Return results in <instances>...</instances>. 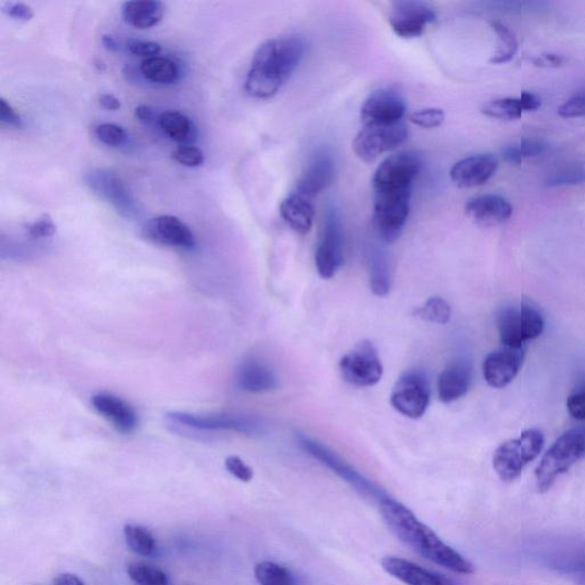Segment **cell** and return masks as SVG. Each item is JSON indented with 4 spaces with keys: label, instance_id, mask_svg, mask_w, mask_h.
Masks as SVG:
<instances>
[{
    "label": "cell",
    "instance_id": "obj_1",
    "mask_svg": "<svg viewBox=\"0 0 585 585\" xmlns=\"http://www.w3.org/2000/svg\"><path fill=\"white\" fill-rule=\"evenodd\" d=\"M380 511L391 533L405 546L411 547L414 553L458 574H474L476 570L472 563L446 545L404 504L388 497L380 503Z\"/></svg>",
    "mask_w": 585,
    "mask_h": 585
},
{
    "label": "cell",
    "instance_id": "obj_2",
    "mask_svg": "<svg viewBox=\"0 0 585 585\" xmlns=\"http://www.w3.org/2000/svg\"><path fill=\"white\" fill-rule=\"evenodd\" d=\"M306 53L300 36L265 41L255 52L246 77L245 90L255 99H271L299 68Z\"/></svg>",
    "mask_w": 585,
    "mask_h": 585
},
{
    "label": "cell",
    "instance_id": "obj_3",
    "mask_svg": "<svg viewBox=\"0 0 585 585\" xmlns=\"http://www.w3.org/2000/svg\"><path fill=\"white\" fill-rule=\"evenodd\" d=\"M530 554L547 570L565 576L576 585H585V538L554 537L534 541Z\"/></svg>",
    "mask_w": 585,
    "mask_h": 585
},
{
    "label": "cell",
    "instance_id": "obj_4",
    "mask_svg": "<svg viewBox=\"0 0 585 585\" xmlns=\"http://www.w3.org/2000/svg\"><path fill=\"white\" fill-rule=\"evenodd\" d=\"M584 457L585 425L575 426L563 433L542 458L535 471L537 491H549L560 476Z\"/></svg>",
    "mask_w": 585,
    "mask_h": 585
},
{
    "label": "cell",
    "instance_id": "obj_5",
    "mask_svg": "<svg viewBox=\"0 0 585 585\" xmlns=\"http://www.w3.org/2000/svg\"><path fill=\"white\" fill-rule=\"evenodd\" d=\"M543 446L545 436L537 429L526 430L520 437L503 442L493 458L497 476L505 483L513 482L540 455Z\"/></svg>",
    "mask_w": 585,
    "mask_h": 585
},
{
    "label": "cell",
    "instance_id": "obj_6",
    "mask_svg": "<svg viewBox=\"0 0 585 585\" xmlns=\"http://www.w3.org/2000/svg\"><path fill=\"white\" fill-rule=\"evenodd\" d=\"M412 189L374 190V227L380 240L395 242L403 232L411 211Z\"/></svg>",
    "mask_w": 585,
    "mask_h": 585
},
{
    "label": "cell",
    "instance_id": "obj_7",
    "mask_svg": "<svg viewBox=\"0 0 585 585\" xmlns=\"http://www.w3.org/2000/svg\"><path fill=\"white\" fill-rule=\"evenodd\" d=\"M543 329H545V319L538 309L530 303L510 307L500 313V340L507 348H524L528 342L540 336Z\"/></svg>",
    "mask_w": 585,
    "mask_h": 585
},
{
    "label": "cell",
    "instance_id": "obj_8",
    "mask_svg": "<svg viewBox=\"0 0 585 585\" xmlns=\"http://www.w3.org/2000/svg\"><path fill=\"white\" fill-rule=\"evenodd\" d=\"M300 445L309 455L313 458L319 461L321 465L328 467L338 477L344 479L348 483L354 490H356L359 494L365 496L366 499L371 501H378L379 504L383 500L388 499L387 493L380 488L378 485L371 483V480L363 477L361 472L351 467L345 459H342L338 455L329 450L328 447L321 445L320 442L313 441V439L307 436L299 437Z\"/></svg>",
    "mask_w": 585,
    "mask_h": 585
},
{
    "label": "cell",
    "instance_id": "obj_9",
    "mask_svg": "<svg viewBox=\"0 0 585 585\" xmlns=\"http://www.w3.org/2000/svg\"><path fill=\"white\" fill-rule=\"evenodd\" d=\"M407 139L408 129L403 121L392 125L363 124L354 136L353 149L359 160L371 162L403 145Z\"/></svg>",
    "mask_w": 585,
    "mask_h": 585
},
{
    "label": "cell",
    "instance_id": "obj_10",
    "mask_svg": "<svg viewBox=\"0 0 585 585\" xmlns=\"http://www.w3.org/2000/svg\"><path fill=\"white\" fill-rule=\"evenodd\" d=\"M315 261L321 278L331 279L344 265V229L336 208H328L324 216Z\"/></svg>",
    "mask_w": 585,
    "mask_h": 585
},
{
    "label": "cell",
    "instance_id": "obj_11",
    "mask_svg": "<svg viewBox=\"0 0 585 585\" xmlns=\"http://www.w3.org/2000/svg\"><path fill=\"white\" fill-rule=\"evenodd\" d=\"M422 158L415 152H399L384 160L378 166L371 179L373 190L412 189L414 179L422 170Z\"/></svg>",
    "mask_w": 585,
    "mask_h": 585
},
{
    "label": "cell",
    "instance_id": "obj_12",
    "mask_svg": "<svg viewBox=\"0 0 585 585\" xmlns=\"http://www.w3.org/2000/svg\"><path fill=\"white\" fill-rule=\"evenodd\" d=\"M340 370L346 382L359 388L375 386L383 375L381 359L370 341L361 342L342 357Z\"/></svg>",
    "mask_w": 585,
    "mask_h": 585
},
{
    "label": "cell",
    "instance_id": "obj_13",
    "mask_svg": "<svg viewBox=\"0 0 585 585\" xmlns=\"http://www.w3.org/2000/svg\"><path fill=\"white\" fill-rule=\"evenodd\" d=\"M85 182L95 195L111 204L121 216L127 219L139 216V204L116 173L103 169L92 170L85 175Z\"/></svg>",
    "mask_w": 585,
    "mask_h": 585
},
{
    "label": "cell",
    "instance_id": "obj_14",
    "mask_svg": "<svg viewBox=\"0 0 585 585\" xmlns=\"http://www.w3.org/2000/svg\"><path fill=\"white\" fill-rule=\"evenodd\" d=\"M437 19L428 3L420 0H399L391 4L389 23L400 39H413L423 35L426 28Z\"/></svg>",
    "mask_w": 585,
    "mask_h": 585
},
{
    "label": "cell",
    "instance_id": "obj_15",
    "mask_svg": "<svg viewBox=\"0 0 585 585\" xmlns=\"http://www.w3.org/2000/svg\"><path fill=\"white\" fill-rule=\"evenodd\" d=\"M430 403L428 380L420 371H408L397 381L391 394V405L401 415L420 419Z\"/></svg>",
    "mask_w": 585,
    "mask_h": 585
},
{
    "label": "cell",
    "instance_id": "obj_16",
    "mask_svg": "<svg viewBox=\"0 0 585 585\" xmlns=\"http://www.w3.org/2000/svg\"><path fill=\"white\" fill-rule=\"evenodd\" d=\"M167 417L174 423L188 426L203 432H220V430H231V432L253 434L260 432V425L257 421L249 417L231 415V414H212V415H198L186 412L167 413Z\"/></svg>",
    "mask_w": 585,
    "mask_h": 585
},
{
    "label": "cell",
    "instance_id": "obj_17",
    "mask_svg": "<svg viewBox=\"0 0 585 585\" xmlns=\"http://www.w3.org/2000/svg\"><path fill=\"white\" fill-rule=\"evenodd\" d=\"M142 235L157 245L182 249L196 248L194 232L182 220L173 215H161L149 220L142 228Z\"/></svg>",
    "mask_w": 585,
    "mask_h": 585
},
{
    "label": "cell",
    "instance_id": "obj_18",
    "mask_svg": "<svg viewBox=\"0 0 585 585\" xmlns=\"http://www.w3.org/2000/svg\"><path fill=\"white\" fill-rule=\"evenodd\" d=\"M406 102L396 91H375L361 109L362 124L392 125L401 123L406 115Z\"/></svg>",
    "mask_w": 585,
    "mask_h": 585
},
{
    "label": "cell",
    "instance_id": "obj_19",
    "mask_svg": "<svg viewBox=\"0 0 585 585\" xmlns=\"http://www.w3.org/2000/svg\"><path fill=\"white\" fill-rule=\"evenodd\" d=\"M525 353L522 349H503L488 354L484 362V378L488 386L495 389L507 387L516 379L524 362Z\"/></svg>",
    "mask_w": 585,
    "mask_h": 585
},
{
    "label": "cell",
    "instance_id": "obj_20",
    "mask_svg": "<svg viewBox=\"0 0 585 585\" xmlns=\"http://www.w3.org/2000/svg\"><path fill=\"white\" fill-rule=\"evenodd\" d=\"M496 157L491 153H479L463 158L450 169V177L454 185L465 189L485 185L496 173Z\"/></svg>",
    "mask_w": 585,
    "mask_h": 585
},
{
    "label": "cell",
    "instance_id": "obj_21",
    "mask_svg": "<svg viewBox=\"0 0 585 585\" xmlns=\"http://www.w3.org/2000/svg\"><path fill=\"white\" fill-rule=\"evenodd\" d=\"M381 565L388 574L406 585H461L441 572L426 570L399 557H384Z\"/></svg>",
    "mask_w": 585,
    "mask_h": 585
},
{
    "label": "cell",
    "instance_id": "obj_22",
    "mask_svg": "<svg viewBox=\"0 0 585 585\" xmlns=\"http://www.w3.org/2000/svg\"><path fill=\"white\" fill-rule=\"evenodd\" d=\"M238 387L249 394H263L278 387V378L269 363L257 357L240 362L237 371Z\"/></svg>",
    "mask_w": 585,
    "mask_h": 585
},
{
    "label": "cell",
    "instance_id": "obj_23",
    "mask_svg": "<svg viewBox=\"0 0 585 585\" xmlns=\"http://www.w3.org/2000/svg\"><path fill=\"white\" fill-rule=\"evenodd\" d=\"M96 412L121 433H131L136 429L139 420L134 408L119 397L99 394L92 398Z\"/></svg>",
    "mask_w": 585,
    "mask_h": 585
},
{
    "label": "cell",
    "instance_id": "obj_24",
    "mask_svg": "<svg viewBox=\"0 0 585 585\" xmlns=\"http://www.w3.org/2000/svg\"><path fill=\"white\" fill-rule=\"evenodd\" d=\"M336 165L328 154H319L309 162L294 192L312 200L332 185Z\"/></svg>",
    "mask_w": 585,
    "mask_h": 585
},
{
    "label": "cell",
    "instance_id": "obj_25",
    "mask_svg": "<svg viewBox=\"0 0 585 585\" xmlns=\"http://www.w3.org/2000/svg\"><path fill=\"white\" fill-rule=\"evenodd\" d=\"M467 215L482 225L505 223L513 213L512 205L497 195H483L471 198L466 205Z\"/></svg>",
    "mask_w": 585,
    "mask_h": 585
},
{
    "label": "cell",
    "instance_id": "obj_26",
    "mask_svg": "<svg viewBox=\"0 0 585 585\" xmlns=\"http://www.w3.org/2000/svg\"><path fill=\"white\" fill-rule=\"evenodd\" d=\"M471 382L472 367L469 362L466 361L450 362L439 376V399L445 404L461 399L469 391Z\"/></svg>",
    "mask_w": 585,
    "mask_h": 585
},
{
    "label": "cell",
    "instance_id": "obj_27",
    "mask_svg": "<svg viewBox=\"0 0 585 585\" xmlns=\"http://www.w3.org/2000/svg\"><path fill=\"white\" fill-rule=\"evenodd\" d=\"M280 215L300 235L310 231L315 220V207L310 199L292 192L280 204Z\"/></svg>",
    "mask_w": 585,
    "mask_h": 585
},
{
    "label": "cell",
    "instance_id": "obj_28",
    "mask_svg": "<svg viewBox=\"0 0 585 585\" xmlns=\"http://www.w3.org/2000/svg\"><path fill=\"white\" fill-rule=\"evenodd\" d=\"M165 8L161 2L154 0H134L125 3L121 15L125 22L140 31L156 27L164 16Z\"/></svg>",
    "mask_w": 585,
    "mask_h": 585
},
{
    "label": "cell",
    "instance_id": "obj_29",
    "mask_svg": "<svg viewBox=\"0 0 585 585\" xmlns=\"http://www.w3.org/2000/svg\"><path fill=\"white\" fill-rule=\"evenodd\" d=\"M158 123L162 132L170 137V140L186 145L188 142L196 137V128L189 117L182 112L170 110L162 112L158 118Z\"/></svg>",
    "mask_w": 585,
    "mask_h": 585
},
{
    "label": "cell",
    "instance_id": "obj_30",
    "mask_svg": "<svg viewBox=\"0 0 585 585\" xmlns=\"http://www.w3.org/2000/svg\"><path fill=\"white\" fill-rule=\"evenodd\" d=\"M141 73L145 79L160 85H173L179 79V66L169 57L145 58L141 64Z\"/></svg>",
    "mask_w": 585,
    "mask_h": 585
},
{
    "label": "cell",
    "instance_id": "obj_31",
    "mask_svg": "<svg viewBox=\"0 0 585 585\" xmlns=\"http://www.w3.org/2000/svg\"><path fill=\"white\" fill-rule=\"evenodd\" d=\"M370 283L376 296H386L391 287V271L381 249L371 248L369 252Z\"/></svg>",
    "mask_w": 585,
    "mask_h": 585
},
{
    "label": "cell",
    "instance_id": "obj_32",
    "mask_svg": "<svg viewBox=\"0 0 585 585\" xmlns=\"http://www.w3.org/2000/svg\"><path fill=\"white\" fill-rule=\"evenodd\" d=\"M491 27L495 31L499 44L497 49L491 58V64L502 65L511 61L518 51V40L515 33L501 21H491Z\"/></svg>",
    "mask_w": 585,
    "mask_h": 585
},
{
    "label": "cell",
    "instance_id": "obj_33",
    "mask_svg": "<svg viewBox=\"0 0 585 585\" xmlns=\"http://www.w3.org/2000/svg\"><path fill=\"white\" fill-rule=\"evenodd\" d=\"M124 537L129 549L142 557H150L156 551V538L144 526L127 524L124 528Z\"/></svg>",
    "mask_w": 585,
    "mask_h": 585
},
{
    "label": "cell",
    "instance_id": "obj_34",
    "mask_svg": "<svg viewBox=\"0 0 585 585\" xmlns=\"http://www.w3.org/2000/svg\"><path fill=\"white\" fill-rule=\"evenodd\" d=\"M254 575L260 585H298L294 574L288 568L273 562L258 563Z\"/></svg>",
    "mask_w": 585,
    "mask_h": 585
},
{
    "label": "cell",
    "instance_id": "obj_35",
    "mask_svg": "<svg viewBox=\"0 0 585 585\" xmlns=\"http://www.w3.org/2000/svg\"><path fill=\"white\" fill-rule=\"evenodd\" d=\"M485 116L500 120H516L524 115L525 109L520 98L496 99L485 103L482 108Z\"/></svg>",
    "mask_w": 585,
    "mask_h": 585
},
{
    "label": "cell",
    "instance_id": "obj_36",
    "mask_svg": "<svg viewBox=\"0 0 585 585\" xmlns=\"http://www.w3.org/2000/svg\"><path fill=\"white\" fill-rule=\"evenodd\" d=\"M129 579L135 585H170L164 571L146 563H133L127 567Z\"/></svg>",
    "mask_w": 585,
    "mask_h": 585
},
{
    "label": "cell",
    "instance_id": "obj_37",
    "mask_svg": "<svg viewBox=\"0 0 585 585\" xmlns=\"http://www.w3.org/2000/svg\"><path fill=\"white\" fill-rule=\"evenodd\" d=\"M416 313L422 319L428 320L430 323L445 325L452 316V309L446 300L436 296L426 301L423 307L417 309Z\"/></svg>",
    "mask_w": 585,
    "mask_h": 585
},
{
    "label": "cell",
    "instance_id": "obj_38",
    "mask_svg": "<svg viewBox=\"0 0 585 585\" xmlns=\"http://www.w3.org/2000/svg\"><path fill=\"white\" fill-rule=\"evenodd\" d=\"M585 182V162L565 167L546 179L549 188L575 186Z\"/></svg>",
    "mask_w": 585,
    "mask_h": 585
},
{
    "label": "cell",
    "instance_id": "obj_39",
    "mask_svg": "<svg viewBox=\"0 0 585 585\" xmlns=\"http://www.w3.org/2000/svg\"><path fill=\"white\" fill-rule=\"evenodd\" d=\"M409 121L422 128H436L445 120V112L439 108H425L414 111L408 117Z\"/></svg>",
    "mask_w": 585,
    "mask_h": 585
},
{
    "label": "cell",
    "instance_id": "obj_40",
    "mask_svg": "<svg viewBox=\"0 0 585 585\" xmlns=\"http://www.w3.org/2000/svg\"><path fill=\"white\" fill-rule=\"evenodd\" d=\"M95 135L100 142L109 146L123 145L127 140V133L119 125L104 123L95 127Z\"/></svg>",
    "mask_w": 585,
    "mask_h": 585
},
{
    "label": "cell",
    "instance_id": "obj_41",
    "mask_svg": "<svg viewBox=\"0 0 585 585\" xmlns=\"http://www.w3.org/2000/svg\"><path fill=\"white\" fill-rule=\"evenodd\" d=\"M175 161L187 167H199L204 164L205 156L202 150L194 145H179L172 153Z\"/></svg>",
    "mask_w": 585,
    "mask_h": 585
},
{
    "label": "cell",
    "instance_id": "obj_42",
    "mask_svg": "<svg viewBox=\"0 0 585 585\" xmlns=\"http://www.w3.org/2000/svg\"><path fill=\"white\" fill-rule=\"evenodd\" d=\"M558 115L563 118H579L585 117V92L575 94L558 109Z\"/></svg>",
    "mask_w": 585,
    "mask_h": 585
},
{
    "label": "cell",
    "instance_id": "obj_43",
    "mask_svg": "<svg viewBox=\"0 0 585 585\" xmlns=\"http://www.w3.org/2000/svg\"><path fill=\"white\" fill-rule=\"evenodd\" d=\"M27 232L28 236L33 238V240H44V238L56 235L57 225L54 224L51 217L45 215L39 221L28 224Z\"/></svg>",
    "mask_w": 585,
    "mask_h": 585
},
{
    "label": "cell",
    "instance_id": "obj_44",
    "mask_svg": "<svg viewBox=\"0 0 585 585\" xmlns=\"http://www.w3.org/2000/svg\"><path fill=\"white\" fill-rule=\"evenodd\" d=\"M225 469H227L233 477L240 479L242 483H249L254 477L252 467L246 465L240 458L230 457L225 459Z\"/></svg>",
    "mask_w": 585,
    "mask_h": 585
},
{
    "label": "cell",
    "instance_id": "obj_45",
    "mask_svg": "<svg viewBox=\"0 0 585 585\" xmlns=\"http://www.w3.org/2000/svg\"><path fill=\"white\" fill-rule=\"evenodd\" d=\"M129 52L134 56L145 58L158 57L162 51V46L154 41L131 39L127 43Z\"/></svg>",
    "mask_w": 585,
    "mask_h": 585
},
{
    "label": "cell",
    "instance_id": "obj_46",
    "mask_svg": "<svg viewBox=\"0 0 585 585\" xmlns=\"http://www.w3.org/2000/svg\"><path fill=\"white\" fill-rule=\"evenodd\" d=\"M567 411L574 419L585 421V386L568 397Z\"/></svg>",
    "mask_w": 585,
    "mask_h": 585
},
{
    "label": "cell",
    "instance_id": "obj_47",
    "mask_svg": "<svg viewBox=\"0 0 585 585\" xmlns=\"http://www.w3.org/2000/svg\"><path fill=\"white\" fill-rule=\"evenodd\" d=\"M524 160L528 158H538L543 156L549 149L546 141L541 139H525L517 144Z\"/></svg>",
    "mask_w": 585,
    "mask_h": 585
},
{
    "label": "cell",
    "instance_id": "obj_48",
    "mask_svg": "<svg viewBox=\"0 0 585 585\" xmlns=\"http://www.w3.org/2000/svg\"><path fill=\"white\" fill-rule=\"evenodd\" d=\"M3 12L10 18L28 22L33 18V11L31 6L23 3H6L3 7Z\"/></svg>",
    "mask_w": 585,
    "mask_h": 585
},
{
    "label": "cell",
    "instance_id": "obj_49",
    "mask_svg": "<svg viewBox=\"0 0 585 585\" xmlns=\"http://www.w3.org/2000/svg\"><path fill=\"white\" fill-rule=\"evenodd\" d=\"M0 120H2L3 124L10 125V127H22V120H21L20 116L16 114L13 107L4 98L0 99Z\"/></svg>",
    "mask_w": 585,
    "mask_h": 585
},
{
    "label": "cell",
    "instance_id": "obj_50",
    "mask_svg": "<svg viewBox=\"0 0 585 585\" xmlns=\"http://www.w3.org/2000/svg\"><path fill=\"white\" fill-rule=\"evenodd\" d=\"M534 65L537 66H542V68H557V66L563 65L565 62V57L558 56V54H542V56L534 58Z\"/></svg>",
    "mask_w": 585,
    "mask_h": 585
},
{
    "label": "cell",
    "instance_id": "obj_51",
    "mask_svg": "<svg viewBox=\"0 0 585 585\" xmlns=\"http://www.w3.org/2000/svg\"><path fill=\"white\" fill-rule=\"evenodd\" d=\"M502 157L505 162L512 165H520L521 164L522 161H524V158H522L520 150L518 148L517 144L505 146V148L502 150Z\"/></svg>",
    "mask_w": 585,
    "mask_h": 585
},
{
    "label": "cell",
    "instance_id": "obj_52",
    "mask_svg": "<svg viewBox=\"0 0 585 585\" xmlns=\"http://www.w3.org/2000/svg\"><path fill=\"white\" fill-rule=\"evenodd\" d=\"M520 100L525 112L535 111L541 107V100L537 95L528 93V92H524L520 96Z\"/></svg>",
    "mask_w": 585,
    "mask_h": 585
},
{
    "label": "cell",
    "instance_id": "obj_53",
    "mask_svg": "<svg viewBox=\"0 0 585 585\" xmlns=\"http://www.w3.org/2000/svg\"><path fill=\"white\" fill-rule=\"evenodd\" d=\"M135 117L137 119H139L140 121H142V123L144 124L153 123V121L156 119V115H154L153 109L148 106H144V104L136 107Z\"/></svg>",
    "mask_w": 585,
    "mask_h": 585
},
{
    "label": "cell",
    "instance_id": "obj_54",
    "mask_svg": "<svg viewBox=\"0 0 585 585\" xmlns=\"http://www.w3.org/2000/svg\"><path fill=\"white\" fill-rule=\"evenodd\" d=\"M99 101L100 104H101V107L106 109V110L116 111L121 107L119 99H117L116 96L112 94H102L100 96Z\"/></svg>",
    "mask_w": 585,
    "mask_h": 585
},
{
    "label": "cell",
    "instance_id": "obj_55",
    "mask_svg": "<svg viewBox=\"0 0 585 585\" xmlns=\"http://www.w3.org/2000/svg\"><path fill=\"white\" fill-rule=\"evenodd\" d=\"M53 585H85V584H83V581L79 579L78 576L74 574H69V572H65V574H61L57 576L56 580H54Z\"/></svg>",
    "mask_w": 585,
    "mask_h": 585
},
{
    "label": "cell",
    "instance_id": "obj_56",
    "mask_svg": "<svg viewBox=\"0 0 585 585\" xmlns=\"http://www.w3.org/2000/svg\"><path fill=\"white\" fill-rule=\"evenodd\" d=\"M102 44L104 48L108 49V51L110 52H118L119 51V45L117 43V40L114 36L111 35H104L102 39Z\"/></svg>",
    "mask_w": 585,
    "mask_h": 585
}]
</instances>
